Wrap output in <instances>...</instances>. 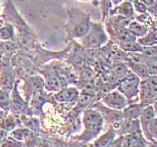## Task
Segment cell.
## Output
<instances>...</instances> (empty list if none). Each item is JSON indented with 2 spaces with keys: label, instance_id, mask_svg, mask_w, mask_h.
I'll use <instances>...</instances> for the list:
<instances>
[{
  "label": "cell",
  "instance_id": "ffe728a7",
  "mask_svg": "<svg viewBox=\"0 0 157 147\" xmlns=\"http://www.w3.org/2000/svg\"><path fill=\"white\" fill-rule=\"evenodd\" d=\"M71 147H74V146H71Z\"/></svg>",
  "mask_w": 157,
  "mask_h": 147
},
{
  "label": "cell",
  "instance_id": "3957f363",
  "mask_svg": "<svg viewBox=\"0 0 157 147\" xmlns=\"http://www.w3.org/2000/svg\"><path fill=\"white\" fill-rule=\"evenodd\" d=\"M140 78L136 74L130 73L129 75H126L123 77V80L120 81L118 90L124 94L128 101L132 100L140 95Z\"/></svg>",
  "mask_w": 157,
  "mask_h": 147
},
{
  "label": "cell",
  "instance_id": "5bb4252c",
  "mask_svg": "<svg viewBox=\"0 0 157 147\" xmlns=\"http://www.w3.org/2000/svg\"><path fill=\"white\" fill-rule=\"evenodd\" d=\"M17 126H18V122L16 120V118H14V117L7 118V119L3 120L1 124H0V127L6 131H12L16 129Z\"/></svg>",
  "mask_w": 157,
  "mask_h": 147
},
{
  "label": "cell",
  "instance_id": "5b68a950",
  "mask_svg": "<svg viewBox=\"0 0 157 147\" xmlns=\"http://www.w3.org/2000/svg\"><path fill=\"white\" fill-rule=\"evenodd\" d=\"M116 139V130L113 127H109L106 132H104L93 142V147H111Z\"/></svg>",
  "mask_w": 157,
  "mask_h": 147
},
{
  "label": "cell",
  "instance_id": "9c48e42d",
  "mask_svg": "<svg viewBox=\"0 0 157 147\" xmlns=\"http://www.w3.org/2000/svg\"><path fill=\"white\" fill-rule=\"evenodd\" d=\"M154 117H156V114H155V110H154L153 105L150 104V105L144 106L141 114L139 118L140 127H141V134H142V130L145 129L146 126L148 125V123L153 119Z\"/></svg>",
  "mask_w": 157,
  "mask_h": 147
},
{
  "label": "cell",
  "instance_id": "8fae6325",
  "mask_svg": "<svg viewBox=\"0 0 157 147\" xmlns=\"http://www.w3.org/2000/svg\"><path fill=\"white\" fill-rule=\"evenodd\" d=\"M141 46H152L157 44V29H150L144 36L137 39Z\"/></svg>",
  "mask_w": 157,
  "mask_h": 147
},
{
  "label": "cell",
  "instance_id": "7a4b0ae2",
  "mask_svg": "<svg viewBox=\"0 0 157 147\" xmlns=\"http://www.w3.org/2000/svg\"><path fill=\"white\" fill-rule=\"evenodd\" d=\"M140 103L144 106L153 104L157 99V75H149L140 81Z\"/></svg>",
  "mask_w": 157,
  "mask_h": 147
},
{
  "label": "cell",
  "instance_id": "9a60e30c",
  "mask_svg": "<svg viewBox=\"0 0 157 147\" xmlns=\"http://www.w3.org/2000/svg\"><path fill=\"white\" fill-rule=\"evenodd\" d=\"M12 85H13V78L8 73L3 74L0 77V88L1 89L9 90L10 88H12Z\"/></svg>",
  "mask_w": 157,
  "mask_h": 147
},
{
  "label": "cell",
  "instance_id": "44dd1931",
  "mask_svg": "<svg viewBox=\"0 0 157 147\" xmlns=\"http://www.w3.org/2000/svg\"><path fill=\"white\" fill-rule=\"evenodd\" d=\"M90 147H91V146H90ZM92 147H93V146H92Z\"/></svg>",
  "mask_w": 157,
  "mask_h": 147
},
{
  "label": "cell",
  "instance_id": "8992f818",
  "mask_svg": "<svg viewBox=\"0 0 157 147\" xmlns=\"http://www.w3.org/2000/svg\"><path fill=\"white\" fill-rule=\"evenodd\" d=\"M119 130L121 134L129 135L135 134H141V127L139 119L136 120H125L122 122V124L119 127Z\"/></svg>",
  "mask_w": 157,
  "mask_h": 147
},
{
  "label": "cell",
  "instance_id": "4fadbf2b",
  "mask_svg": "<svg viewBox=\"0 0 157 147\" xmlns=\"http://www.w3.org/2000/svg\"><path fill=\"white\" fill-rule=\"evenodd\" d=\"M129 31L134 34V36L136 37H141L144 36V34L148 32V28H147L145 26H144L142 24L140 23H137V22H132L129 26Z\"/></svg>",
  "mask_w": 157,
  "mask_h": 147
},
{
  "label": "cell",
  "instance_id": "d6986e66",
  "mask_svg": "<svg viewBox=\"0 0 157 147\" xmlns=\"http://www.w3.org/2000/svg\"><path fill=\"white\" fill-rule=\"evenodd\" d=\"M6 137H7V131L0 127V143H3L6 140Z\"/></svg>",
  "mask_w": 157,
  "mask_h": 147
},
{
  "label": "cell",
  "instance_id": "30bf717a",
  "mask_svg": "<svg viewBox=\"0 0 157 147\" xmlns=\"http://www.w3.org/2000/svg\"><path fill=\"white\" fill-rule=\"evenodd\" d=\"M142 134L148 140L157 142V116L148 123V125L142 130Z\"/></svg>",
  "mask_w": 157,
  "mask_h": 147
},
{
  "label": "cell",
  "instance_id": "7c38bea8",
  "mask_svg": "<svg viewBox=\"0 0 157 147\" xmlns=\"http://www.w3.org/2000/svg\"><path fill=\"white\" fill-rule=\"evenodd\" d=\"M126 136V147H145V140L141 134H129Z\"/></svg>",
  "mask_w": 157,
  "mask_h": 147
},
{
  "label": "cell",
  "instance_id": "7402d4cb",
  "mask_svg": "<svg viewBox=\"0 0 157 147\" xmlns=\"http://www.w3.org/2000/svg\"><path fill=\"white\" fill-rule=\"evenodd\" d=\"M156 23H157V21H156Z\"/></svg>",
  "mask_w": 157,
  "mask_h": 147
},
{
  "label": "cell",
  "instance_id": "e0dca14e",
  "mask_svg": "<svg viewBox=\"0 0 157 147\" xmlns=\"http://www.w3.org/2000/svg\"><path fill=\"white\" fill-rule=\"evenodd\" d=\"M29 130H16V129H15L14 130H12V136H14V138L16 139V140H18V141L24 140L27 136H29Z\"/></svg>",
  "mask_w": 157,
  "mask_h": 147
},
{
  "label": "cell",
  "instance_id": "277c9868",
  "mask_svg": "<svg viewBox=\"0 0 157 147\" xmlns=\"http://www.w3.org/2000/svg\"><path fill=\"white\" fill-rule=\"evenodd\" d=\"M102 102L105 106L113 110H123L129 103L124 94L118 89L105 94V96L102 98Z\"/></svg>",
  "mask_w": 157,
  "mask_h": 147
},
{
  "label": "cell",
  "instance_id": "6da1fadb",
  "mask_svg": "<svg viewBox=\"0 0 157 147\" xmlns=\"http://www.w3.org/2000/svg\"><path fill=\"white\" fill-rule=\"evenodd\" d=\"M82 124L85 131L82 135V138L85 141H90L100 134L104 124V118L99 111L86 110L83 113Z\"/></svg>",
  "mask_w": 157,
  "mask_h": 147
},
{
  "label": "cell",
  "instance_id": "ac0fdd59",
  "mask_svg": "<svg viewBox=\"0 0 157 147\" xmlns=\"http://www.w3.org/2000/svg\"><path fill=\"white\" fill-rule=\"evenodd\" d=\"M92 99V97L90 95V94H87V93H86V94H82L81 95L80 97V100H78V103H80V105L82 106V107H86L87 106L88 104L90 103Z\"/></svg>",
  "mask_w": 157,
  "mask_h": 147
},
{
  "label": "cell",
  "instance_id": "2e32d148",
  "mask_svg": "<svg viewBox=\"0 0 157 147\" xmlns=\"http://www.w3.org/2000/svg\"><path fill=\"white\" fill-rule=\"evenodd\" d=\"M10 105V96L8 90L0 89V108L4 111H7L9 109Z\"/></svg>",
  "mask_w": 157,
  "mask_h": 147
},
{
  "label": "cell",
  "instance_id": "52a82bcc",
  "mask_svg": "<svg viewBox=\"0 0 157 147\" xmlns=\"http://www.w3.org/2000/svg\"><path fill=\"white\" fill-rule=\"evenodd\" d=\"M144 105L141 103H132V104L127 105L123 109V117L125 120H136L139 119Z\"/></svg>",
  "mask_w": 157,
  "mask_h": 147
},
{
  "label": "cell",
  "instance_id": "ba28073f",
  "mask_svg": "<svg viewBox=\"0 0 157 147\" xmlns=\"http://www.w3.org/2000/svg\"><path fill=\"white\" fill-rule=\"evenodd\" d=\"M78 97V92L74 87L64 88V89L59 91L57 94H55V99L60 103L72 102L74 100H76Z\"/></svg>",
  "mask_w": 157,
  "mask_h": 147
}]
</instances>
